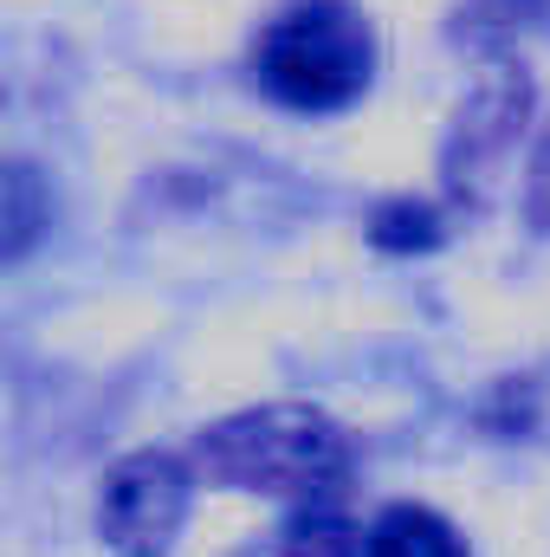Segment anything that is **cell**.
<instances>
[{"instance_id": "obj_1", "label": "cell", "mask_w": 550, "mask_h": 557, "mask_svg": "<svg viewBox=\"0 0 550 557\" xmlns=\"http://www.w3.org/2000/svg\"><path fill=\"white\" fill-rule=\"evenodd\" d=\"M195 454L208 480L247 486V493H285V499H324L350 473L343 428L304 403H266V409L214 421Z\"/></svg>"}, {"instance_id": "obj_2", "label": "cell", "mask_w": 550, "mask_h": 557, "mask_svg": "<svg viewBox=\"0 0 550 557\" xmlns=\"http://www.w3.org/2000/svg\"><path fill=\"white\" fill-rule=\"evenodd\" d=\"M376 72V33L350 0H304L260 39V78L291 111H337L363 98Z\"/></svg>"}, {"instance_id": "obj_3", "label": "cell", "mask_w": 550, "mask_h": 557, "mask_svg": "<svg viewBox=\"0 0 550 557\" xmlns=\"http://www.w3.org/2000/svg\"><path fill=\"white\" fill-rule=\"evenodd\" d=\"M525 111H532V78L518 65H492L473 98L460 104L453 131H447V149H440V169H447V188L460 201H486L492 195V175L505 169L512 143L525 131Z\"/></svg>"}, {"instance_id": "obj_4", "label": "cell", "mask_w": 550, "mask_h": 557, "mask_svg": "<svg viewBox=\"0 0 550 557\" xmlns=\"http://www.w3.org/2000/svg\"><path fill=\"white\" fill-rule=\"evenodd\" d=\"M188 519V467L175 454H130L104 473L98 532L124 557H162Z\"/></svg>"}, {"instance_id": "obj_5", "label": "cell", "mask_w": 550, "mask_h": 557, "mask_svg": "<svg viewBox=\"0 0 550 557\" xmlns=\"http://www.w3.org/2000/svg\"><path fill=\"white\" fill-rule=\"evenodd\" d=\"M370 557H466V545L453 539V525L427 506H396L383 512V525L370 532Z\"/></svg>"}, {"instance_id": "obj_6", "label": "cell", "mask_w": 550, "mask_h": 557, "mask_svg": "<svg viewBox=\"0 0 550 557\" xmlns=\"http://www.w3.org/2000/svg\"><path fill=\"white\" fill-rule=\"evenodd\" d=\"M278 557H357V525L337 506H317L311 499V512H298L285 525V552Z\"/></svg>"}, {"instance_id": "obj_7", "label": "cell", "mask_w": 550, "mask_h": 557, "mask_svg": "<svg viewBox=\"0 0 550 557\" xmlns=\"http://www.w3.org/2000/svg\"><path fill=\"white\" fill-rule=\"evenodd\" d=\"M46 221H52V208H39V175L26 162H13L7 169V260H20Z\"/></svg>"}, {"instance_id": "obj_8", "label": "cell", "mask_w": 550, "mask_h": 557, "mask_svg": "<svg viewBox=\"0 0 550 557\" xmlns=\"http://www.w3.org/2000/svg\"><path fill=\"white\" fill-rule=\"evenodd\" d=\"M370 240H376V247H389V253H421V247H434V240H440V214H434L427 201H389V208L376 214Z\"/></svg>"}, {"instance_id": "obj_9", "label": "cell", "mask_w": 550, "mask_h": 557, "mask_svg": "<svg viewBox=\"0 0 550 557\" xmlns=\"http://www.w3.org/2000/svg\"><path fill=\"white\" fill-rule=\"evenodd\" d=\"M525 221H532V234H550V131L532 156V175H525Z\"/></svg>"}]
</instances>
